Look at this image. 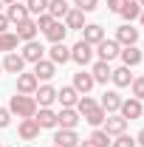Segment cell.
<instances>
[{
  "instance_id": "cell-23",
  "label": "cell",
  "mask_w": 144,
  "mask_h": 147,
  "mask_svg": "<svg viewBox=\"0 0 144 147\" xmlns=\"http://www.w3.org/2000/svg\"><path fill=\"white\" fill-rule=\"evenodd\" d=\"M42 34L48 37V40H51V45H54V42H65V34H68V28H65V23L54 20V23H51V26H48Z\"/></svg>"
},
{
  "instance_id": "cell-11",
  "label": "cell",
  "mask_w": 144,
  "mask_h": 147,
  "mask_svg": "<svg viewBox=\"0 0 144 147\" xmlns=\"http://www.w3.org/2000/svg\"><path fill=\"white\" fill-rule=\"evenodd\" d=\"M48 59H51L54 65H65V62L71 59V48H68L65 42H54V45L48 48Z\"/></svg>"
},
{
  "instance_id": "cell-30",
  "label": "cell",
  "mask_w": 144,
  "mask_h": 147,
  "mask_svg": "<svg viewBox=\"0 0 144 147\" xmlns=\"http://www.w3.org/2000/svg\"><path fill=\"white\" fill-rule=\"evenodd\" d=\"M119 14H122V17H124L127 23L139 20V14H141V3H139V0H127V3H124V9H122Z\"/></svg>"
},
{
  "instance_id": "cell-18",
  "label": "cell",
  "mask_w": 144,
  "mask_h": 147,
  "mask_svg": "<svg viewBox=\"0 0 144 147\" xmlns=\"http://www.w3.org/2000/svg\"><path fill=\"white\" fill-rule=\"evenodd\" d=\"M14 34H17V40L28 42V40H34V37L40 34V28H37V23H34V20L28 17V20H23V23H17V31H14Z\"/></svg>"
},
{
  "instance_id": "cell-6",
  "label": "cell",
  "mask_w": 144,
  "mask_h": 147,
  "mask_svg": "<svg viewBox=\"0 0 144 147\" xmlns=\"http://www.w3.org/2000/svg\"><path fill=\"white\" fill-rule=\"evenodd\" d=\"M76 125H79V113H76V108H62L59 113H57V127L73 130Z\"/></svg>"
},
{
  "instance_id": "cell-44",
  "label": "cell",
  "mask_w": 144,
  "mask_h": 147,
  "mask_svg": "<svg viewBox=\"0 0 144 147\" xmlns=\"http://www.w3.org/2000/svg\"><path fill=\"white\" fill-rule=\"evenodd\" d=\"M139 20H141V26H144V9H141V14H139Z\"/></svg>"
},
{
  "instance_id": "cell-49",
  "label": "cell",
  "mask_w": 144,
  "mask_h": 147,
  "mask_svg": "<svg viewBox=\"0 0 144 147\" xmlns=\"http://www.w3.org/2000/svg\"><path fill=\"white\" fill-rule=\"evenodd\" d=\"M0 147H3V142H0Z\"/></svg>"
},
{
  "instance_id": "cell-8",
  "label": "cell",
  "mask_w": 144,
  "mask_h": 147,
  "mask_svg": "<svg viewBox=\"0 0 144 147\" xmlns=\"http://www.w3.org/2000/svg\"><path fill=\"white\" fill-rule=\"evenodd\" d=\"M105 133H108V136H122V133H124L127 130V119H122V116H119V113H108V119H105Z\"/></svg>"
},
{
  "instance_id": "cell-1",
  "label": "cell",
  "mask_w": 144,
  "mask_h": 147,
  "mask_svg": "<svg viewBox=\"0 0 144 147\" xmlns=\"http://www.w3.org/2000/svg\"><path fill=\"white\" fill-rule=\"evenodd\" d=\"M9 110H11V113H17L20 119H34V113H37V102H34V96L14 93V96H11V102H9Z\"/></svg>"
},
{
  "instance_id": "cell-32",
  "label": "cell",
  "mask_w": 144,
  "mask_h": 147,
  "mask_svg": "<svg viewBox=\"0 0 144 147\" xmlns=\"http://www.w3.org/2000/svg\"><path fill=\"white\" fill-rule=\"evenodd\" d=\"M17 34H14V31H6V34H0V48H3V51H14V48H17Z\"/></svg>"
},
{
  "instance_id": "cell-14",
  "label": "cell",
  "mask_w": 144,
  "mask_h": 147,
  "mask_svg": "<svg viewBox=\"0 0 144 147\" xmlns=\"http://www.w3.org/2000/svg\"><path fill=\"white\" fill-rule=\"evenodd\" d=\"M82 34H85L82 40H85L88 45H99V42L105 40V28H102L99 23H88V26L82 28Z\"/></svg>"
},
{
  "instance_id": "cell-38",
  "label": "cell",
  "mask_w": 144,
  "mask_h": 147,
  "mask_svg": "<svg viewBox=\"0 0 144 147\" xmlns=\"http://www.w3.org/2000/svg\"><path fill=\"white\" fill-rule=\"evenodd\" d=\"M37 28H40V31H45V28H48V26H51V23H54V17H51V14H48V11H45V14H37Z\"/></svg>"
},
{
  "instance_id": "cell-34",
  "label": "cell",
  "mask_w": 144,
  "mask_h": 147,
  "mask_svg": "<svg viewBox=\"0 0 144 147\" xmlns=\"http://www.w3.org/2000/svg\"><path fill=\"white\" fill-rule=\"evenodd\" d=\"M90 108H96V99H90L88 93H82V96H79V102H76V113H79V116H85Z\"/></svg>"
},
{
  "instance_id": "cell-16",
  "label": "cell",
  "mask_w": 144,
  "mask_h": 147,
  "mask_svg": "<svg viewBox=\"0 0 144 147\" xmlns=\"http://www.w3.org/2000/svg\"><path fill=\"white\" fill-rule=\"evenodd\" d=\"M31 74L37 76V82H40V79L48 82V79L57 74V65L51 62V59H40V62H34V71H31Z\"/></svg>"
},
{
  "instance_id": "cell-25",
  "label": "cell",
  "mask_w": 144,
  "mask_h": 147,
  "mask_svg": "<svg viewBox=\"0 0 144 147\" xmlns=\"http://www.w3.org/2000/svg\"><path fill=\"white\" fill-rule=\"evenodd\" d=\"M96 82H93V76L85 71H79V74H73V88H76V93L82 96V93H90V88H93Z\"/></svg>"
},
{
  "instance_id": "cell-10",
  "label": "cell",
  "mask_w": 144,
  "mask_h": 147,
  "mask_svg": "<svg viewBox=\"0 0 144 147\" xmlns=\"http://www.w3.org/2000/svg\"><path fill=\"white\" fill-rule=\"evenodd\" d=\"M57 102L62 105V108H76V102H79V93L73 85H62L59 91H57Z\"/></svg>"
},
{
  "instance_id": "cell-31",
  "label": "cell",
  "mask_w": 144,
  "mask_h": 147,
  "mask_svg": "<svg viewBox=\"0 0 144 147\" xmlns=\"http://www.w3.org/2000/svg\"><path fill=\"white\" fill-rule=\"evenodd\" d=\"M88 142H90L93 147H110V136H108V133H105L102 127H96L93 133H90V139H88Z\"/></svg>"
},
{
  "instance_id": "cell-29",
  "label": "cell",
  "mask_w": 144,
  "mask_h": 147,
  "mask_svg": "<svg viewBox=\"0 0 144 147\" xmlns=\"http://www.w3.org/2000/svg\"><path fill=\"white\" fill-rule=\"evenodd\" d=\"M68 11H71V6H68L65 0H48V14L54 20H62Z\"/></svg>"
},
{
  "instance_id": "cell-20",
  "label": "cell",
  "mask_w": 144,
  "mask_h": 147,
  "mask_svg": "<svg viewBox=\"0 0 144 147\" xmlns=\"http://www.w3.org/2000/svg\"><path fill=\"white\" fill-rule=\"evenodd\" d=\"M62 20H65V28L68 31H82L85 28V11H79V9H71Z\"/></svg>"
},
{
  "instance_id": "cell-24",
  "label": "cell",
  "mask_w": 144,
  "mask_h": 147,
  "mask_svg": "<svg viewBox=\"0 0 144 147\" xmlns=\"http://www.w3.org/2000/svg\"><path fill=\"white\" fill-rule=\"evenodd\" d=\"M99 108H105V113H119V108H122V96H119V91H105Z\"/></svg>"
},
{
  "instance_id": "cell-21",
  "label": "cell",
  "mask_w": 144,
  "mask_h": 147,
  "mask_svg": "<svg viewBox=\"0 0 144 147\" xmlns=\"http://www.w3.org/2000/svg\"><path fill=\"white\" fill-rule=\"evenodd\" d=\"M23 68H26V59H23L17 51H9L6 59H3V71H9V74H23Z\"/></svg>"
},
{
  "instance_id": "cell-28",
  "label": "cell",
  "mask_w": 144,
  "mask_h": 147,
  "mask_svg": "<svg viewBox=\"0 0 144 147\" xmlns=\"http://www.w3.org/2000/svg\"><path fill=\"white\" fill-rule=\"evenodd\" d=\"M105 119H108V113H105V108H99V105H96V108H90L88 113H85V122H88L90 127H102V125H105Z\"/></svg>"
},
{
  "instance_id": "cell-13",
  "label": "cell",
  "mask_w": 144,
  "mask_h": 147,
  "mask_svg": "<svg viewBox=\"0 0 144 147\" xmlns=\"http://www.w3.org/2000/svg\"><path fill=\"white\" fill-rule=\"evenodd\" d=\"M54 147H79V136L76 130H57L54 133Z\"/></svg>"
},
{
  "instance_id": "cell-41",
  "label": "cell",
  "mask_w": 144,
  "mask_h": 147,
  "mask_svg": "<svg viewBox=\"0 0 144 147\" xmlns=\"http://www.w3.org/2000/svg\"><path fill=\"white\" fill-rule=\"evenodd\" d=\"M9 26H11L9 17H6V14H0V34H6V31H9Z\"/></svg>"
},
{
  "instance_id": "cell-48",
  "label": "cell",
  "mask_w": 144,
  "mask_h": 147,
  "mask_svg": "<svg viewBox=\"0 0 144 147\" xmlns=\"http://www.w3.org/2000/svg\"><path fill=\"white\" fill-rule=\"evenodd\" d=\"M0 9H3V3H0Z\"/></svg>"
},
{
  "instance_id": "cell-35",
  "label": "cell",
  "mask_w": 144,
  "mask_h": 147,
  "mask_svg": "<svg viewBox=\"0 0 144 147\" xmlns=\"http://www.w3.org/2000/svg\"><path fill=\"white\" fill-rule=\"evenodd\" d=\"M130 93H133V99H144V76H133Z\"/></svg>"
},
{
  "instance_id": "cell-46",
  "label": "cell",
  "mask_w": 144,
  "mask_h": 147,
  "mask_svg": "<svg viewBox=\"0 0 144 147\" xmlns=\"http://www.w3.org/2000/svg\"><path fill=\"white\" fill-rule=\"evenodd\" d=\"M0 74H3V62H0Z\"/></svg>"
},
{
  "instance_id": "cell-19",
  "label": "cell",
  "mask_w": 144,
  "mask_h": 147,
  "mask_svg": "<svg viewBox=\"0 0 144 147\" xmlns=\"http://www.w3.org/2000/svg\"><path fill=\"white\" fill-rule=\"evenodd\" d=\"M34 122L40 125V130H45V127H57V113H54L51 108H37Z\"/></svg>"
},
{
  "instance_id": "cell-45",
  "label": "cell",
  "mask_w": 144,
  "mask_h": 147,
  "mask_svg": "<svg viewBox=\"0 0 144 147\" xmlns=\"http://www.w3.org/2000/svg\"><path fill=\"white\" fill-rule=\"evenodd\" d=\"M0 3H6V6H11V3H14V0H0Z\"/></svg>"
},
{
  "instance_id": "cell-40",
  "label": "cell",
  "mask_w": 144,
  "mask_h": 147,
  "mask_svg": "<svg viewBox=\"0 0 144 147\" xmlns=\"http://www.w3.org/2000/svg\"><path fill=\"white\" fill-rule=\"evenodd\" d=\"M124 3H127V0H108V9L113 11V14H119V11L124 9Z\"/></svg>"
},
{
  "instance_id": "cell-43",
  "label": "cell",
  "mask_w": 144,
  "mask_h": 147,
  "mask_svg": "<svg viewBox=\"0 0 144 147\" xmlns=\"http://www.w3.org/2000/svg\"><path fill=\"white\" fill-rule=\"evenodd\" d=\"M79 147H93V144H90V142H79Z\"/></svg>"
},
{
  "instance_id": "cell-33",
  "label": "cell",
  "mask_w": 144,
  "mask_h": 147,
  "mask_svg": "<svg viewBox=\"0 0 144 147\" xmlns=\"http://www.w3.org/2000/svg\"><path fill=\"white\" fill-rule=\"evenodd\" d=\"M26 9H28V14H45V11H48V0H28V3H26Z\"/></svg>"
},
{
  "instance_id": "cell-5",
  "label": "cell",
  "mask_w": 144,
  "mask_h": 147,
  "mask_svg": "<svg viewBox=\"0 0 144 147\" xmlns=\"http://www.w3.org/2000/svg\"><path fill=\"white\" fill-rule=\"evenodd\" d=\"M119 51H122V45H119L116 40H102V42L96 45V54H99V59H102V62L116 59V57H119Z\"/></svg>"
},
{
  "instance_id": "cell-3",
  "label": "cell",
  "mask_w": 144,
  "mask_h": 147,
  "mask_svg": "<svg viewBox=\"0 0 144 147\" xmlns=\"http://www.w3.org/2000/svg\"><path fill=\"white\" fill-rule=\"evenodd\" d=\"M34 102H37V108H51V102H57V88L54 85H37Z\"/></svg>"
},
{
  "instance_id": "cell-36",
  "label": "cell",
  "mask_w": 144,
  "mask_h": 147,
  "mask_svg": "<svg viewBox=\"0 0 144 147\" xmlns=\"http://www.w3.org/2000/svg\"><path fill=\"white\" fill-rule=\"evenodd\" d=\"M110 147H139V144H136V139H133V136L122 133V136H116V142H110Z\"/></svg>"
},
{
  "instance_id": "cell-37",
  "label": "cell",
  "mask_w": 144,
  "mask_h": 147,
  "mask_svg": "<svg viewBox=\"0 0 144 147\" xmlns=\"http://www.w3.org/2000/svg\"><path fill=\"white\" fill-rule=\"evenodd\" d=\"M96 3H99V0H73V9H79V11H93Z\"/></svg>"
},
{
  "instance_id": "cell-12",
  "label": "cell",
  "mask_w": 144,
  "mask_h": 147,
  "mask_svg": "<svg viewBox=\"0 0 144 147\" xmlns=\"http://www.w3.org/2000/svg\"><path fill=\"white\" fill-rule=\"evenodd\" d=\"M119 57H122V65H127V68H136V65H141L144 54L136 48V45H124L122 51H119Z\"/></svg>"
},
{
  "instance_id": "cell-39",
  "label": "cell",
  "mask_w": 144,
  "mask_h": 147,
  "mask_svg": "<svg viewBox=\"0 0 144 147\" xmlns=\"http://www.w3.org/2000/svg\"><path fill=\"white\" fill-rule=\"evenodd\" d=\"M9 122H11V110L0 108V127H9Z\"/></svg>"
},
{
  "instance_id": "cell-4",
  "label": "cell",
  "mask_w": 144,
  "mask_h": 147,
  "mask_svg": "<svg viewBox=\"0 0 144 147\" xmlns=\"http://www.w3.org/2000/svg\"><path fill=\"white\" fill-rule=\"evenodd\" d=\"M71 59L76 62V65H88L90 59H93V45H88L85 40H79V42L71 48Z\"/></svg>"
},
{
  "instance_id": "cell-7",
  "label": "cell",
  "mask_w": 144,
  "mask_h": 147,
  "mask_svg": "<svg viewBox=\"0 0 144 147\" xmlns=\"http://www.w3.org/2000/svg\"><path fill=\"white\" fill-rule=\"evenodd\" d=\"M23 59L26 62H40V59H45V48H42V42H37V40H28L26 45H23Z\"/></svg>"
},
{
  "instance_id": "cell-27",
  "label": "cell",
  "mask_w": 144,
  "mask_h": 147,
  "mask_svg": "<svg viewBox=\"0 0 144 147\" xmlns=\"http://www.w3.org/2000/svg\"><path fill=\"white\" fill-rule=\"evenodd\" d=\"M110 71H113V68H110V62L96 59V62H93V71H90V76H93V82H102V85H105V82L110 79Z\"/></svg>"
},
{
  "instance_id": "cell-50",
  "label": "cell",
  "mask_w": 144,
  "mask_h": 147,
  "mask_svg": "<svg viewBox=\"0 0 144 147\" xmlns=\"http://www.w3.org/2000/svg\"><path fill=\"white\" fill-rule=\"evenodd\" d=\"M0 51H3V48H0Z\"/></svg>"
},
{
  "instance_id": "cell-2",
  "label": "cell",
  "mask_w": 144,
  "mask_h": 147,
  "mask_svg": "<svg viewBox=\"0 0 144 147\" xmlns=\"http://www.w3.org/2000/svg\"><path fill=\"white\" fill-rule=\"evenodd\" d=\"M141 113H144V108H141V99H122V108H119V116L122 119H127V122H133V119H141Z\"/></svg>"
},
{
  "instance_id": "cell-17",
  "label": "cell",
  "mask_w": 144,
  "mask_h": 147,
  "mask_svg": "<svg viewBox=\"0 0 144 147\" xmlns=\"http://www.w3.org/2000/svg\"><path fill=\"white\" fill-rule=\"evenodd\" d=\"M37 76L34 74H17V93H26V96H34L37 91Z\"/></svg>"
},
{
  "instance_id": "cell-22",
  "label": "cell",
  "mask_w": 144,
  "mask_h": 147,
  "mask_svg": "<svg viewBox=\"0 0 144 147\" xmlns=\"http://www.w3.org/2000/svg\"><path fill=\"white\" fill-rule=\"evenodd\" d=\"M6 17H9V23H14V26H17V23H23V20H28L31 14H28V9H26L23 3H17V0H14V3L6 9Z\"/></svg>"
},
{
  "instance_id": "cell-47",
  "label": "cell",
  "mask_w": 144,
  "mask_h": 147,
  "mask_svg": "<svg viewBox=\"0 0 144 147\" xmlns=\"http://www.w3.org/2000/svg\"><path fill=\"white\" fill-rule=\"evenodd\" d=\"M139 3H141V9H144V0H139Z\"/></svg>"
},
{
  "instance_id": "cell-15",
  "label": "cell",
  "mask_w": 144,
  "mask_h": 147,
  "mask_svg": "<svg viewBox=\"0 0 144 147\" xmlns=\"http://www.w3.org/2000/svg\"><path fill=\"white\" fill-rule=\"evenodd\" d=\"M17 133H20V139H23V142H34L37 136H40V125H37L34 119H20Z\"/></svg>"
},
{
  "instance_id": "cell-26",
  "label": "cell",
  "mask_w": 144,
  "mask_h": 147,
  "mask_svg": "<svg viewBox=\"0 0 144 147\" xmlns=\"http://www.w3.org/2000/svg\"><path fill=\"white\" fill-rule=\"evenodd\" d=\"M110 79H113V85H116V88H130L133 74H130V68H127V65H122V68L110 71Z\"/></svg>"
},
{
  "instance_id": "cell-42",
  "label": "cell",
  "mask_w": 144,
  "mask_h": 147,
  "mask_svg": "<svg viewBox=\"0 0 144 147\" xmlns=\"http://www.w3.org/2000/svg\"><path fill=\"white\" fill-rule=\"evenodd\" d=\"M136 144H141V147H144V127L139 130V136H136Z\"/></svg>"
},
{
  "instance_id": "cell-9",
  "label": "cell",
  "mask_w": 144,
  "mask_h": 147,
  "mask_svg": "<svg viewBox=\"0 0 144 147\" xmlns=\"http://www.w3.org/2000/svg\"><path fill=\"white\" fill-rule=\"evenodd\" d=\"M116 42L124 48V45H136L139 42V28H133L130 23H124V26H119V31H116Z\"/></svg>"
}]
</instances>
